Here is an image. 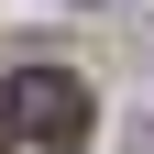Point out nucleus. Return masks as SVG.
<instances>
[{
	"label": "nucleus",
	"mask_w": 154,
	"mask_h": 154,
	"mask_svg": "<svg viewBox=\"0 0 154 154\" xmlns=\"http://www.w3.org/2000/svg\"><path fill=\"white\" fill-rule=\"evenodd\" d=\"M0 110H11V132H22V143H44V154L88 143V88H77L66 66H11Z\"/></svg>",
	"instance_id": "obj_1"
},
{
	"label": "nucleus",
	"mask_w": 154,
	"mask_h": 154,
	"mask_svg": "<svg viewBox=\"0 0 154 154\" xmlns=\"http://www.w3.org/2000/svg\"><path fill=\"white\" fill-rule=\"evenodd\" d=\"M0 154H11V110H0Z\"/></svg>",
	"instance_id": "obj_2"
},
{
	"label": "nucleus",
	"mask_w": 154,
	"mask_h": 154,
	"mask_svg": "<svg viewBox=\"0 0 154 154\" xmlns=\"http://www.w3.org/2000/svg\"><path fill=\"white\" fill-rule=\"evenodd\" d=\"M77 11H99V0H77Z\"/></svg>",
	"instance_id": "obj_3"
}]
</instances>
